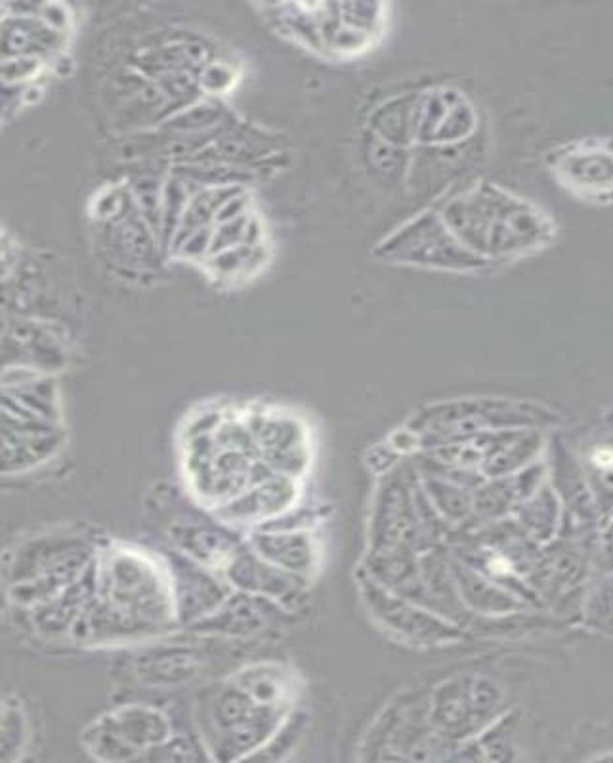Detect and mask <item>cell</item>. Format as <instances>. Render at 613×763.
Listing matches in <instances>:
<instances>
[{
	"mask_svg": "<svg viewBox=\"0 0 613 763\" xmlns=\"http://www.w3.org/2000/svg\"><path fill=\"white\" fill-rule=\"evenodd\" d=\"M247 214H249V195H247V191H243V193H239V195H235L234 199L227 201L226 204H222L220 210L216 212L214 225L230 222V220H237V217L247 216Z\"/></svg>",
	"mask_w": 613,
	"mask_h": 763,
	"instance_id": "obj_10",
	"label": "cell"
},
{
	"mask_svg": "<svg viewBox=\"0 0 613 763\" xmlns=\"http://www.w3.org/2000/svg\"><path fill=\"white\" fill-rule=\"evenodd\" d=\"M163 186L165 179L157 176L134 178L130 184V195L136 202L142 220L148 224L157 239H161L163 225Z\"/></svg>",
	"mask_w": 613,
	"mask_h": 763,
	"instance_id": "obj_3",
	"label": "cell"
},
{
	"mask_svg": "<svg viewBox=\"0 0 613 763\" xmlns=\"http://www.w3.org/2000/svg\"><path fill=\"white\" fill-rule=\"evenodd\" d=\"M249 217H250V214L237 217V220H230V222H224V224H216L214 225L211 256H212V254L222 252V250L234 248L237 245H243V237H245V229H247V224H249Z\"/></svg>",
	"mask_w": 613,
	"mask_h": 763,
	"instance_id": "obj_7",
	"label": "cell"
},
{
	"mask_svg": "<svg viewBox=\"0 0 613 763\" xmlns=\"http://www.w3.org/2000/svg\"><path fill=\"white\" fill-rule=\"evenodd\" d=\"M224 117H226L224 105L216 98L204 95V98H201L197 103L182 109V111L172 115L171 118H166L161 125V130L168 132V134H182V136L203 134V132H209L218 126L224 120Z\"/></svg>",
	"mask_w": 613,
	"mask_h": 763,
	"instance_id": "obj_1",
	"label": "cell"
},
{
	"mask_svg": "<svg viewBox=\"0 0 613 763\" xmlns=\"http://www.w3.org/2000/svg\"><path fill=\"white\" fill-rule=\"evenodd\" d=\"M212 233H214V225L197 229V232L188 235L182 240V245L174 250V254H178L180 258H186L191 262H204L211 256Z\"/></svg>",
	"mask_w": 613,
	"mask_h": 763,
	"instance_id": "obj_8",
	"label": "cell"
},
{
	"mask_svg": "<svg viewBox=\"0 0 613 763\" xmlns=\"http://www.w3.org/2000/svg\"><path fill=\"white\" fill-rule=\"evenodd\" d=\"M234 82L235 71L232 69V65H227L226 62H214V59L204 65L199 75V87L203 94L211 95V98H216V95L230 90Z\"/></svg>",
	"mask_w": 613,
	"mask_h": 763,
	"instance_id": "obj_6",
	"label": "cell"
},
{
	"mask_svg": "<svg viewBox=\"0 0 613 763\" xmlns=\"http://www.w3.org/2000/svg\"><path fill=\"white\" fill-rule=\"evenodd\" d=\"M596 462H598V464H602V466L613 464V453H609V451L598 453V454H596Z\"/></svg>",
	"mask_w": 613,
	"mask_h": 763,
	"instance_id": "obj_12",
	"label": "cell"
},
{
	"mask_svg": "<svg viewBox=\"0 0 613 763\" xmlns=\"http://www.w3.org/2000/svg\"><path fill=\"white\" fill-rule=\"evenodd\" d=\"M191 189L186 186L182 178L174 174H168L165 178L163 186V225H161V239L159 245L165 250H171L172 239L178 232L180 222L188 209V202L191 199Z\"/></svg>",
	"mask_w": 613,
	"mask_h": 763,
	"instance_id": "obj_2",
	"label": "cell"
},
{
	"mask_svg": "<svg viewBox=\"0 0 613 763\" xmlns=\"http://www.w3.org/2000/svg\"><path fill=\"white\" fill-rule=\"evenodd\" d=\"M260 222L257 220L255 216L250 214L249 224L245 229V237H243V245L247 247H260V239H262V229H260Z\"/></svg>",
	"mask_w": 613,
	"mask_h": 763,
	"instance_id": "obj_11",
	"label": "cell"
},
{
	"mask_svg": "<svg viewBox=\"0 0 613 763\" xmlns=\"http://www.w3.org/2000/svg\"><path fill=\"white\" fill-rule=\"evenodd\" d=\"M258 252H262V245L260 247L237 245L234 248L212 254V256L204 260V268H207L214 277L232 281V278L245 275L257 268L255 260H258Z\"/></svg>",
	"mask_w": 613,
	"mask_h": 763,
	"instance_id": "obj_4",
	"label": "cell"
},
{
	"mask_svg": "<svg viewBox=\"0 0 613 763\" xmlns=\"http://www.w3.org/2000/svg\"><path fill=\"white\" fill-rule=\"evenodd\" d=\"M42 71V59L34 56L3 57V82L27 87Z\"/></svg>",
	"mask_w": 613,
	"mask_h": 763,
	"instance_id": "obj_5",
	"label": "cell"
},
{
	"mask_svg": "<svg viewBox=\"0 0 613 763\" xmlns=\"http://www.w3.org/2000/svg\"><path fill=\"white\" fill-rule=\"evenodd\" d=\"M39 18L48 27L54 29L59 34H67L71 29V14L67 6L59 3H46L39 6Z\"/></svg>",
	"mask_w": 613,
	"mask_h": 763,
	"instance_id": "obj_9",
	"label": "cell"
}]
</instances>
